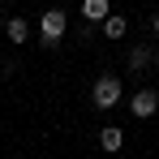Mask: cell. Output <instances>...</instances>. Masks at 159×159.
I'll use <instances>...</instances> for the list:
<instances>
[{"mask_svg":"<svg viewBox=\"0 0 159 159\" xmlns=\"http://www.w3.org/2000/svg\"><path fill=\"white\" fill-rule=\"evenodd\" d=\"M120 99V82L116 78H99L95 82V107H112Z\"/></svg>","mask_w":159,"mask_h":159,"instance_id":"obj_1","label":"cell"},{"mask_svg":"<svg viewBox=\"0 0 159 159\" xmlns=\"http://www.w3.org/2000/svg\"><path fill=\"white\" fill-rule=\"evenodd\" d=\"M60 34H65V13L60 9H48L43 13V43H56Z\"/></svg>","mask_w":159,"mask_h":159,"instance_id":"obj_2","label":"cell"},{"mask_svg":"<svg viewBox=\"0 0 159 159\" xmlns=\"http://www.w3.org/2000/svg\"><path fill=\"white\" fill-rule=\"evenodd\" d=\"M129 107H133V116H142V120H146V116H155V107H159V95H155V90H138Z\"/></svg>","mask_w":159,"mask_h":159,"instance_id":"obj_3","label":"cell"},{"mask_svg":"<svg viewBox=\"0 0 159 159\" xmlns=\"http://www.w3.org/2000/svg\"><path fill=\"white\" fill-rule=\"evenodd\" d=\"M82 13H86V17H95V22H99V17H112V9H107V0H86V4H82Z\"/></svg>","mask_w":159,"mask_h":159,"instance_id":"obj_4","label":"cell"},{"mask_svg":"<svg viewBox=\"0 0 159 159\" xmlns=\"http://www.w3.org/2000/svg\"><path fill=\"white\" fill-rule=\"evenodd\" d=\"M120 142H125V133L116 129V125H112V129H103V133H99V146H103V151H120Z\"/></svg>","mask_w":159,"mask_h":159,"instance_id":"obj_5","label":"cell"},{"mask_svg":"<svg viewBox=\"0 0 159 159\" xmlns=\"http://www.w3.org/2000/svg\"><path fill=\"white\" fill-rule=\"evenodd\" d=\"M103 34H107V39H120V34H125V17H120V13H112V17L103 22Z\"/></svg>","mask_w":159,"mask_h":159,"instance_id":"obj_6","label":"cell"},{"mask_svg":"<svg viewBox=\"0 0 159 159\" xmlns=\"http://www.w3.org/2000/svg\"><path fill=\"white\" fill-rule=\"evenodd\" d=\"M9 39H13V43H22V39H26V22H22V17H13V22H9Z\"/></svg>","mask_w":159,"mask_h":159,"instance_id":"obj_7","label":"cell"},{"mask_svg":"<svg viewBox=\"0 0 159 159\" xmlns=\"http://www.w3.org/2000/svg\"><path fill=\"white\" fill-rule=\"evenodd\" d=\"M146 60H151V52H146V48H133V52H129V65H133V69H142Z\"/></svg>","mask_w":159,"mask_h":159,"instance_id":"obj_8","label":"cell"},{"mask_svg":"<svg viewBox=\"0 0 159 159\" xmlns=\"http://www.w3.org/2000/svg\"><path fill=\"white\" fill-rule=\"evenodd\" d=\"M155 30H159V13H155Z\"/></svg>","mask_w":159,"mask_h":159,"instance_id":"obj_9","label":"cell"},{"mask_svg":"<svg viewBox=\"0 0 159 159\" xmlns=\"http://www.w3.org/2000/svg\"><path fill=\"white\" fill-rule=\"evenodd\" d=\"M155 60H159V52H155Z\"/></svg>","mask_w":159,"mask_h":159,"instance_id":"obj_10","label":"cell"}]
</instances>
